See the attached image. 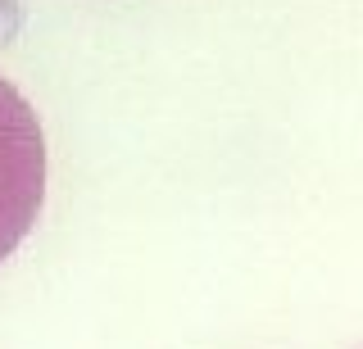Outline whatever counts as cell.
<instances>
[{"mask_svg":"<svg viewBox=\"0 0 363 349\" xmlns=\"http://www.w3.org/2000/svg\"><path fill=\"white\" fill-rule=\"evenodd\" d=\"M45 195V141L32 105L0 77V263L32 231Z\"/></svg>","mask_w":363,"mask_h":349,"instance_id":"obj_1","label":"cell"}]
</instances>
